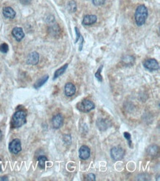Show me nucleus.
Segmentation results:
<instances>
[{"label": "nucleus", "mask_w": 160, "mask_h": 181, "mask_svg": "<svg viewBox=\"0 0 160 181\" xmlns=\"http://www.w3.org/2000/svg\"><path fill=\"white\" fill-rule=\"evenodd\" d=\"M122 62L126 65H132V63H134V57L131 56H126L122 58Z\"/></svg>", "instance_id": "aec40b11"}, {"label": "nucleus", "mask_w": 160, "mask_h": 181, "mask_svg": "<svg viewBox=\"0 0 160 181\" xmlns=\"http://www.w3.org/2000/svg\"><path fill=\"white\" fill-rule=\"evenodd\" d=\"M39 161V166L41 168H45V163L47 161V158L45 156H40L38 158Z\"/></svg>", "instance_id": "6ab92c4d"}, {"label": "nucleus", "mask_w": 160, "mask_h": 181, "mask_svg": "<svg viewBox=\"0 0 160 181\" xmlns=\"http://www.w3.org/2000/svg\"><path fill=\"white\" fill-rule=\"evenodd\" d=\"M103 66L101 65V67L99 68V69L97 71V72L95 73V77L97 79V80H99L100 82H102L103 79H102V76H101V70L103 68Z\"/></svg>", "instance_id": "412c9836"}, {"label": "nucleus", "mask_w": 160, "mask_h": 181, "mask_svg": "<svg viewBox=\"0 0 160 181\" xmlns=\"http://www.w3.org/2000/svg\"><path fill=\"white\" fill-rule=\"evenodd\" d=\"M12 34H13L14 38L16 39V41L18 42H20L24 37V33L23 31V29L22 28H18V27H16L13 29Z\"/></svg>", "instance_id": "9d476101"}, {"label": "nucleus", "mask_w": 160, "mask_h": 181, "mask_svg": "<svg viewBox=\"0 0 160 181\" xmlns=\"http://www.w3.org/2000/svg\"><path fill=\"white\" fill-rule=\"evenodd\" d=\"M20 3L24 4V5H28V4H30L31 3V1L32 0H19Z\"/></svg>", "instance_id": "bb28decb"}, {"label": "nucleus", "mask_w": 160, "mask_h": 181, "mask_svg": "<svg viewBox=\"0 0 160 181\" xmlns=\"http://www.w3.org/2000/svg\"><path fill=\"white\" fill-rule=\"evenodd\" d=\"M60 30H61V29H60L59 26L58 25L57 23L54 25H52L50 28H49V32H50V34L54 37H56L59 35V33L61 32Z\"/></svg>", "instance_id": "dca6fc26"}, {"label": "nucleus", "mask_w": 160, "mask_h": 181, "mask_svg": "<svg viewBox=\"0 0 160 181\" xmlns=\"http://www.w3.org/2000/svg\"><path fill=\"white\" fill-rule=\"evenodd\" d=\"M64 91H65V94L67 97H72L76 92V88L73 84L71 82L66 83L65 88H64Z\"/></svg>", "instance_id": "9b49d317"}, {"label": "nucleus", "mask_w": 160, "mask_h": 181, "mask_svg": "<svg viewBox=\"0 0 160 181\" xmlns=\"http://www.w3.org/2000/svg\"><path fill=\"white\" fill-rule=\"evenodd\" d=\"M125 151L121 147H114L111 149V157L114 161H120L124 157Z\"/></svg>", "instance_id": "20e7f679"}, {"label": "nucleus", "mask_w": 160, "mask_h": 181, "mask_svg": "<svg viewBox=\"0 0 160 181\" xmlns=\"http://www.w3.org/2000/svg\"><path fill=\"white\" fill-rule=\"evenodd\" d=\"M124 137L128 141V145H129L130 147H132V140H131V134L128 132H125L124 133Z\"/></svg>", "instance_id": "b1692460"}, {"label": "nucleus", "mask_w": 160, "mask_h": 181, "mask_svg": "<svg viewBox=\"0 0 160 181\" xmlns=\"http://www.w3.org/2000/svg\"><path fill=\"white\" fill-rule=\"evenodd\" d=\"M78 109L82 112H89L95 109V104L89 99H84L78 104Z\"/></svg>", "instance_id": "7ed1b4c3"}, {"label": "nucleus", "mask_w": 160, "mask_h": 181, "mask_svg": "<svg viewBox=\"0 0 160 181\" xmlns=\"http://www.w3.org/2000/svg\"><path fill=\"white\" fill-rule=\"evenodd\" d=\"M97 16L95 15H86L83 20V24L84 25H91L97 22Z\"/></svg>", "instance_id": "ddd939ff"}, {"label": "nucleus", "mask_w": 160, "mask_h": 181, "mask_svg": "<svg viewBox=\"0 0 160 181\" xmlns=\"http://www.w3.org/2000/svg\"><path fill=\"white\" fill-rule=\"evenodd\" d=\"M8 50H9V48H8V44H6V43H3V44L0 45V51H1L2 53L3 54L8 53Z\"/></svg>", "instance_id": "4be33fe9"}, {"label": "nucleus", "mask_w": 160, "mask_h": 181, "mask_svg": "<svg viewBox=\"0 0 160 181\" xmlns=\"http://www.w3.org/2000/svg\"><path fill=\"white\" fill-rule=\"evenodd\" d=\"M79 157L82 160H87L90 157V149L86 145H82L79 150Z\"/></svg>", "instance_id": "1a4fd4ad"}, {"label": "nucleus", "mask_w": 160, "mask_h": 181, "mask_svg": "<svg viewBox=\"0 0 160 181\" xmlns=\"http://www.w3.org/2000/svg\"><path fill=\"white\" fill-rule=\"evenodd\" d=\"M92 3L96 6H100L105 3V0H91Z\"/></svg>", "instance_id": "5701e85b"}, {"label": "nucleus", "mask_w": 160, "mask_h": 181, "mask_svg": "<svg viewBox=\"0 0 160 181\" xmlns=\"http://www.w3.org/2000/svg\"><path fill=\"white\" fill-rule=\"evenodd\" d=\"M8 180V179L7 177H0V181H6Z\"/></svg>", "instance_id": "cd10ccee"}, {"label": "nucleus", "mask_w": 160, "mask_h": 181, "mask_svg": "<svg viewBox=\"0 0 160 181\" xmlns=\"http://www.w3.org/2000/svg\"><path fill=\"white\" fill-rule=\"evenodd\" d=\"M64 122V118L62 116L61 114H56L55 116H54L53 117V120H52V125H53V127L55 129H58V128H60L62 126Z\"/></svg>", "instance_id": "6e6552de"}, {"label": "nucleus", "mask_w": 160, "mask_h": 181, "mask_svg": "<svg viewBox=\"0 0 160 181\" xmlns=\"http://www.w3.org/2000/svg\"><path fill=\"white\" fill-rule=\"evenodd\" d=\"M39 61V54L37 52L33 51L32 53H30L28 55V58H27V63L28 65H36L38 64Z\"/></svg>", "instance_id": "0eeeda50"}, {"label": "nucleus", "mask_w": 160, "mask_h": 181, "mask_svg": "<svg viewBox=\"0 0 160 181\" xmlns=\"http://www.w3.org/2000/svg\"><path fill=\"white\" fill-rule=\"evenodd\" d=\"M145 68H147V70L153 71H157L159 68V63L157 60L154 59H146L143 63Z\"/></svg>", "instance_id": "423d86ee"}, {"label": "nucleus", "mask_w": 160, "mask_h": 181, "mask_svg": "<svg viewBox=\"0 0 160 181\" xmlns=\"http://www.w3.org/2000/svg\"><path fill=\"white\" fill-rule=\"evenodd\" d=\"M3 15L8 19H14L16 16V12L11 7H5L3 10Z\"/></svg>", "instance_id": "f8f14e48"}, {"label": "nucleus", "mask_w": 160, "mask_h": 181, "mask_svg": "<svg viewBox=\"0 0 160 181\" xmlns=\"http://www.w3.org/2000/svg\"><path fill=\"white\" fill-rule=\"evenodd\" d=\"M95 178H96V177L94 174H89L86 177V180H90V181H95Z\"/></svg>", "instance_id": "393cba45"}, {"label": "nucleus", "mask_w": 160, "mask_h": 181, "mask_svg": "<svg viewBox=\"0 0 160 181\" xmlns=\"http://www.w3.org/2000/svg\"><path fill=\"white\" fill-rule=\"evenodd\" d=\"M68 68V64H65L64 66H62L61 68H60L59 69H58L55 72V74H54V77H53V80H55V79H57L58 77H59L60 76H61L62 74H64V72L66 71V68Z\"/></svg>", "instance_id": "2eb2a0df"}, {"label": "nucleus", "mask_w": 160, "mask_h": 181, "mask_svg": "<svg viewBox=\"0 0 160 181\" xmlns=\"http://www.w3.org/2000/svg\"><path fill=\"white\" fill-rule=\"evenodd\" d=\"M9 150L14 155H17L22 151V143H21L19 139H14L10 143Z\"/></svg>", "instance_id": "39448f33"}, {"label": "nucleus", "mask_w": 160, "mask_h": 181, "mask_svg": "<svg viewBox=\"0 0 160 181\" xmlns=\"http://www.w3.org/2000/svg\"><path fill=\"white\" fill-rule=\"evenodd\" d=\"M49 79V76L48 75H45L41 77V79H39V80L37 81V82L35 83L34 85V88L38 89L39 88H41V86H44V83H46L47 80H48Z\"/></svg>", "instance_id": "4468645a"}, {"label": "nucleus", "mask_w": 160, "mask_h": 181, "mask_svg": "<svg viewBox=\"0 0 160 181\" xmlns=\"http://www.w3.org/2000/svg\"><path fill=\"white\" fill-rule=\"evenodd\" d=\"M147 9L144 5L138 6L135 12V21L138 26H142L145 24L147 17Z\"/></svg>", "instance_id": "f257e3e1"}, {"label": "nucleus", "mask_w": 160, "mask_h": 181, "mask_svg": "<svg viewBox=\"0 0 160 181\" xmlns=\"http://www.w3.org/2000/svg\"><path fill=\"white\" fill-rule=\"evenodd\" d=\"M67 9L70 13H75L77 10V5L75 1H71L68 3Z\"/></svg>", "instance_id": "a211bd4d"}, {"label": "nucleus", "mask_w": 160, "mask_h": 181, "mask_svg": "<svg viewBox=\"0 0 160 181\" xmlns=\"http://www.w3.org/2000/svg\"><path fill=\"white\" fill-rule=\"evenodd\" d=\"M2 137H3V134H2V132L0 131V140L2 139Z\"/></svg>", "instance_id": "c756f323"}, {"label": "nucleus", "mask_w": 160, "mask_h": 181, "mask_svg": "<svg viewBox=\"0 0 160 181\" xmlns=\"http://www.w3.org/2000/svg\"><path fill=\"white\" fill-rule=\"evenodd\" d=\"M2 171V161L1 160H0V172Z\"/></svg>", "instance_id": "c85d7f7f"}, {"label": "nucleus", "mask_w": 160, "mask_h": 181, "mask_svg": "<svg viewBox=\"0 0 160 181\" xmlns=\"http://www.w3.org/2000/svg\"><path fill=\"white\" fill-rule=\"evenodd\" d=\"M27 114L23 110H18L13 115L12 117V126L13 128H20L27 122Z\"/></svg>", "instance_id": "f03ea898"}, {"label": "nucleus", "mask_w": 160, "mask_h": 181, "mask_svg": "<svg viewBox=\"0 0 160 181\" xmlns=\"http://www.w3.org/2000/svg\"><path fill=\"white\" fill-rule=\"evenodd\" d=\"M75 32H76V34H77V38H76V39H75V42H77L78 41V39L80 38V37H81V36H80V32H79L78 31V28H75Z\"/></svg>", "instance_id": "a878e982"}, {"label": "nucleus", "mask_w": 160, "mask_h": 181, "mask_svg": "<svg viewBox=\"0 0 160 181\" xmlns=\"http://www.w3.org/2000/svg\"><path fill=\"white\" fill-rule=\"evenodd\" d=\"M158 150H159V149H158L157 145H151V146L147 149V151L148 155H150L151 156H155L157 155Z\"/></svg>", "instance_id": "f3484780"}]
</instances>
